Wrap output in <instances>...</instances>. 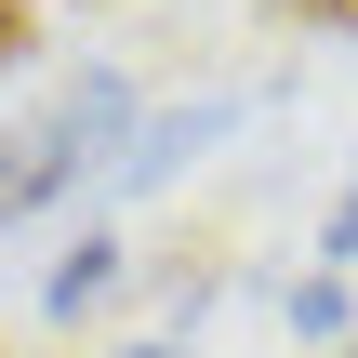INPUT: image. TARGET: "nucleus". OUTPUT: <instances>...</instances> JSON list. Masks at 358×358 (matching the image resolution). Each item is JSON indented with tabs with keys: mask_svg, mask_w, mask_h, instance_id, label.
I'll list each match as a JSON object with an SVG mask.
<instances>
[{
	"mask_svg": "<svg viewBox=\"0 0 358 358\" xmlns=\"http://www.w3.org/2000/svg\"><path fill=\"white\" fill-rule=\"evenodd\" d=\"M120 133H133V80H106V66H93L80 93H53L27 133H0V226H13V213H40V199H53L80 159H106Z\"/></svg>",
	"mask_w": 358,
	"mask_h": 358,
	"instance_id": "f257e3e1",
	"label": "nucleus"
},
{
	"mask_svg": "<svg viewBox=\"0 0 358 358\" xmlns=\"http://www.w3.org/2000/svg\"><path fill=\"white\" fill-rule=\"evenodd\" d=\"M106 292H120V239H80V252L40 279V306H53V319H80V306H106Z\"/></svg>",
	"mask_w": 358,
	"mask_h": 358,
	"instance_id": "f03ea898",
	"label": "nucleus"
},
{
	"mask_svg": "<svg viewBox=\"0 0 358 358\" xmlns=\"http://www.w3.org/2000/svg\"><path fill=\"white\" fill-rule=\"evenodd\" d=\"M292 13H332V27H358V0H292Z\"/></svg>",
	"mask_w": 358,
	"mask_h": 358,
	"instance_id": "20e7f679",
	"label": "nucleus"
},
{
	"mask_svg": "<svg viewBox=\"0 0 358 358\" xmlns=\"http://www.w3.org/2000/svg\"><path fill=\"white\" fill-rule=\"evenodd\" d=\"M120 358H173V345H120Z\"/></svg>",
	"mask_w": 358,
	"mask_h": 358,
	"instance_id": "39448f33",
	"label": "nucleus"
},
{
	"mask_svg": "<svg viewBox=\"0 0 358 358\" xmlns=\"http://www.w3.org/2000/svg\"><path fill=\"white\" fill-rule=\"evenodd\" d=\"M27 53H40V27H27V13L0 0V66H27Z\"/></svg>",
	"mask_w": 358,
	"mask_h": 358,
	"instance_id": "7ed1b4c3",
	"label": "nucleus"
}]
</instances>
